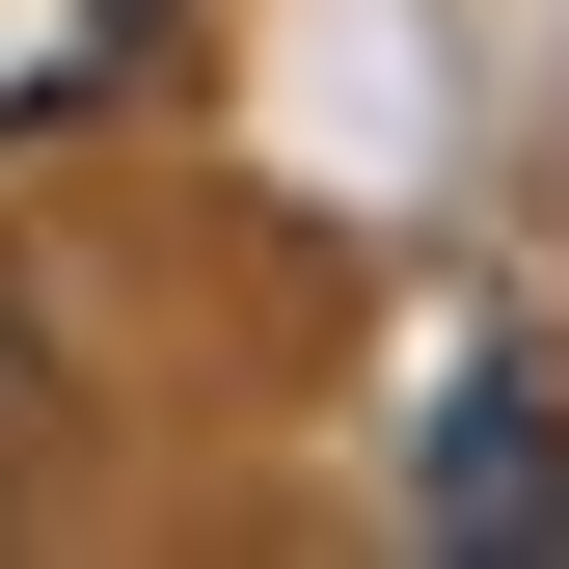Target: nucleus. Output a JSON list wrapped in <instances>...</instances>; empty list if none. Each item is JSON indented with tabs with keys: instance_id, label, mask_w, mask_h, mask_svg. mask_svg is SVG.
<instances>
[{
	"instance_id": "nucleus-3",
	"label": "nucleus",
	"mask_w": 569,
	"mask_h": 569,
	"mask_svg": "<svg viewBox=\"0 0 569 569\" xmlns=\"http://www.w3.org/2000/svg\"><path fill=\"white\" fill-rule=\"evenodd\" d=\"M82 461V380H54V326H28V271H0V488H54Z\"/></svg>"
},
{
	"instance_id": "nucleus-2",
	"label": "nucleus",
	"mask_w": 569,
	"mask_h": 569,
	"mask_svg": "<svg viewBox=\"0 0 569 569\" xmlns=\"http://www.w3.org/2000/svg\"><path fill=\"white\" fill-rule=\"evenodd\" d=\"M435 488H461L435 542H516V569L569 542V461H542V407H461V435H435Z\"/></svg>"
},
{
	"instance_id": "nucleus-1",
	"label": "nucleus",
	"mask_w": 569,
	"mask_h": 569,
	"mask_svg": "<svg viewBox=\"0 0 569 569\" xmlns=\"http://www.w3.org/2000/svg\"><path fill=\"white\" fill-rule=\"evenodd\" d=\"M163 28H190V0H0V163L82 136V109H136V82H163Z\"/></svg>"
}]
</instances>
